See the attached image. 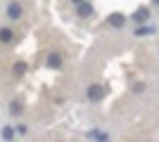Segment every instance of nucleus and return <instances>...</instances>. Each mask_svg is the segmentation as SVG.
Instances as JSON below:
<instances>
[{"mask_svg": "<svg viewBox=\"0 0 159 142\" xmlns=\"http://www.w3.org/2000/svg\"><path fill=\"white\" fill-rule=\"evenodd\" d=\"M2 137H5V140H12V137H14V130L10 128V126H7V128L2 130Z\"/></svg>", "mask_w": 159, "mask_h": 142, "instance_id": "11", "label": "nucleus"}, {"mask_svg": "<svg viewBox=\"0 0 159 142\" xmlns=\"http://www.w3.org/2000/svg\"><path fill=\"white\" fill-rule=\"evenodd\" d=\"M14 41V31L10 26H2L0 28V43H12Z\"/></svg>", "mask_w": 159, "mask_h": 142, "instance_id": "7", "label": "nucleus"}, {"mask_svg": "<svg viewBox=\"0 0 159 142\" xmlns=\"http://www.w3.org/2000/svg\"><path fill=\"white\" fill-rule=\"evenodd\" d=\"M76 14H79V17H90V14H93V5H90V2H81V5H76Z\"/></svg>", "mask_w": 159, "mask_h": 142, "instance_id": "6", "label": "nucleus"}, {"mask_svg": "<svg viewBox=\"0 0 159 142\" xmlns=\"http://www.w3.org/2000/svg\"><path fill=\"white\" fill-rule=\"evenodd\" d=\"M86 95H88V100H90V102H100L107 95V88L102 85V83H93V85L86 90Z\"/></svg>", "mask_w": 159, "mask_h": 142, "instance_id": "1", "label": "nucleus"}, {"mask_svg": "<svg viewBox=\"0 0 159 142\" xmlns=\"http://www.w3.org/2000/svg\"><path fill=\"white\" fill-rule=\"evenodd\" d=\"M12 71H14V76H24L29 71V67H26V62H17L12 67Z\"/></svg>", "mask_w": 159, "mask_h": 142, "instance_id": "8", "label": "nucleus"}, {"mask_svg": "<svg viewBox=\"0 0 159 142\" xmlns=\"http://www.w3.org/2000/svg\"><path fill=\"white\" fill-rule=\"evenodd\" d=\"M90 135H93V137H100V140H107L105 133H90Z\"/></svg>", "mask_w": 159, "mask_h": 142, "instance_id": "14", "label": "nucleus"}, {"mask_svg": "<svg viewBox=\"0 0 159 142\" xmlns=\"http://www.w3.org/2000/svg\"><path fill=\"white\" fill-rule=\"evenodd\" d=\"M147 19H150V10H147V7H138V10H135V14H133V21L145 24Z\"/></svg>", "mask_w": 159, "mask_h": 142, "instance_id": "5", "label": "nucleus"}, {"mask_svg": "<svg viewBox=\"0 0 159 142\" xmlns=\"http://www.w3.org/2000/svg\"><path fill=\"white\" fill-rule=\"evenodd\" d=\"M152 5H157V7H159V0H152Z\"/></svg>", "mask_w": 159, "mask_h": 142, "instance_id": "16", "label": "nucleus"}, {"mask_svg": "<svg viewBox=\"0 0 159 142\" xmlns=\"http://www.w3.org/2000/svg\"><path fill=\"white\" fill-rule=\"evenodd\" d=\"M21 111H24V109H21V102H19V100H14L12 104H10V114H12V116H19Z\"/></svg>", "mask_w": 159, "mask_h": 142, "instance_id": "9", "label": "nucleus"}, {"mask_svg": "<svg viewBox=\"0 0 159 142\" xmlns=\"http://www.w3.org/2000/svg\"><path fill=\"white\" fill-rule=\"evenodd\" d=\"M17 133H19V135H26V133H29L26 123H19V126H17Z\"/></svg>", "mask_w": 159, "mask_h": 142, "instance_id": "12", "label": "nucleus"}, {"mask_svg": "<svg viewBox=\"0 0 159 142\" xmlns=\"http://www.w3.org/2000/svg\"><path fill=\"white\" fill-rule=\"evenodd\" d=\"M74 5H81V2H86V0H71Z\"/></svg>", "mask_w": 159, "mask_h": 142, "instance_id": "15", "label": "nucleus"}, {"mask_svg": "<svg viewBox=\"0 0 159 142\" xmlns=\"http://www.w3.org/2000/svg\"><path fill=\"white\" fill-rule=\"evenodd\" d=\"M5 14H7L12 21H17L21 14H24V7H21L19 2H10V5H7V10H5Z\"/></svg>", "mask_w": 159, "mask_h": 142, "instance_id": "2", "label": "nucleus"}, {"mask_svg": "<svg viewBox=\"0 0 159 142\" xmlns=\"http://www.w3.org/2000/svg\"><path fill=\"white\" fill-rule=\"evenodd\" d=\"M150 33H152V28H145V26L135 28V36H138V38H140V36H150Z\"/></svg>", "mask_w": 159, "mask_h": 142, "instance_id": "10", "label": "nucleus"}, {"mask_svg": "<svg viewBox=\"0 0 159 142\" xmlns=\"http://www.w3.org/2000/svg\"><path fill=\"white\" fill-rule=\"evenodd\" d=\"M143 90H145V83H135L133 85V93H143Z\"/></svg>", "mask_w": 159, "mask_h": 142, "instance_id": "13", "label": "nucleus"}, {"mask_svg": "<svg viewBox=\"0 0 159 142\" xmlns=\"http://www.w3.org/2000/svg\"><path fill=\"white\" fill-rule=\"evenodd\" d=\"M107 24H109V26H114V28H121L124 24H126V17H124V14H119V12H114V14H109Z\"/></svg>", "mask_w": 159, "mask_h": 142, "instance_id": "4", "label": "nucleus"}, {"mask_svg": "<svg viewBox=\"0 0 159 142\" xmlns=\"http://www.w3.org/2000/svg\"><path fill=\"white\" fill-rule=\"evenodd\" d=\"M45 64H48L50 69H60L62 64H64V59H62L60 52H50V54H48V59H45Z\"/></svg>", "mask_w": 159, "mask_h": 142, "instance_id": "3", "label": "nucleus"}]
</instances>
